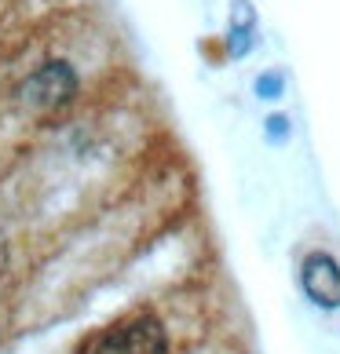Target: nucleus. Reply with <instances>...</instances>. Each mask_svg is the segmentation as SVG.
Returning <instances> with one entry per match:
<instances>
[{
    "instance_id": "obj_1",
    "label": "nucleus",
    "mask_w": 340,
    "mask_h": 354,
    "mask_svg": "<svg viewBox=\"0 0 340 354\" xmlns=\"http://www.w3.org/2000/svg\"><path fill=\"white\" fill-rule=\"evenodd\" d=\"M84 354H172V344L158 314L136 310L91 336Z\"/></svg>"
},
{
    "instance_id": "obj_2",
    "label": "nucleus",
    "mask_w": 340,
    "mask_h": 354,
    "mask_svg": "<svg viewBox=\"0 0 340 354\" xmlns=\"http://www.w3.org/2000/svg\"><path fill=\"white\" fill-rule=\"evenodd\" d=\"M77 88H81V81H77V70L70 62L66 59H48L15 88V95H19L22 106L33 110V113H55L62 106H70Z\"/></svg>"
},
{
    "instance_id": "obj_3",
    "label": "nucleus",
    "mask_w": 340,
    "mask_h": 354,
    "mask_svg": "<svg viewBox=\"0 0 340 354\" xmlns=\"http://www.w3.org/2000/svg\"><path fill=\"white\" fill-rule=\"evenodd\" d=\"M300 288L315 307L340 310V259L325 248H315L300 259Z\"/></svg>"
},
{
    "instance_id": "obj_4",
    "label": "nucleus",
    "mask_w": 340,
    "mask_h": 354,
    "mask_svg": "<svg viewBox=\"0 0 340 354\" xmlns=\"http://www.w3.org/2000/svg\"><path fill=\"white\" fill-rule=\"evenodd\" d=\"M253 33H256V11L249 8V0H238V4H234V15H231V30H227V51L234 59L249 55Z\"/></svg>"
},
{
    "instance_id": "obj_5",
    "label": "nucleus",
    "mask_w": 340,
    "mask_h": 354,
    "mask_svg": "<svg viewBox=\"0 0 340 354\" xmlns=\"http://www.w3.org/2000/svg\"><path fill=\"white\" fill-rule=\"evenodd\" d=\"M253 88H256V95H260V99H267V102H271V99H282L285 77H282V73H260Z\"/></svg>"
},
{
    "instance_id": "obj_6",
    "label": "nucleus",
    "mask_w": 340,
    "mask_h": 354,
    "mask_svg": "<svg viewBox=\"0 0 340 354\" xmlns=\"http://www.w3.org/2000/svg\"><path fill=\"white\" fill-rule=\"evenodd\" d=\"M264 136L271 139V142H285L293 136V124H289V117L285 113H271L267 121H264Z\"/></svg>"
}]
</instances>
